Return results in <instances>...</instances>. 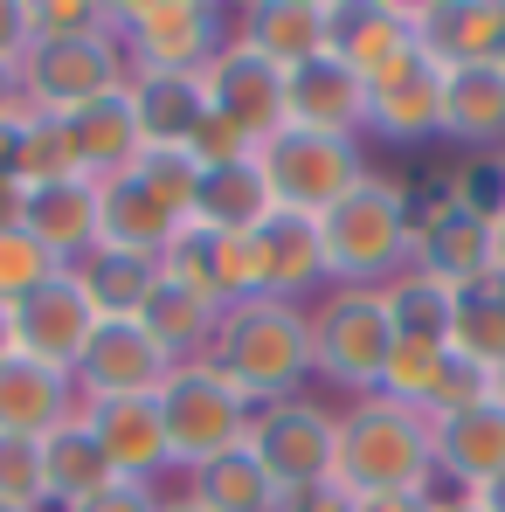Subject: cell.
Instances as JSON below:
<instances>
[{"instance_id":"34","label":"cell","mask_w":505,"mask_h":512,"mask_svg":"<svg viewBox=\"0 0 505 512\" xmlns=\"http://www.w3.org/2000/svg\"><path fill=\"white\" fill-rule=\"evenodd\" d=\"M77 277H84L90 305H97L104 319H139V305H146L153 284H160V263L118 256V250H90L84 263H77Z\"/></svg>"},{"instance_id":"56","label":"cell","mask_w":505,"mask_h":512,"mask_svg":"<svg viewBox=\"0 0 505 512\" xmlns=\"http://www.w3.org/2000/svg\"><path fill=\"white\" fill-rule=\"evenodd\" d=\"M492 395H499V402H505V367H499V374H492Z\"/></svg>"},{"instance_id":"47","label":"cell","mask_w":505,"mask_h":512,"mask_svg":"<svg viewBox=\"0 0 505 512\" xmlns=\"http://www.w3.org/2000/svg\"><path fill=\"white\" fill-rule=\"evenodd\" d=\"M353 512H443L436 492H381V499H353Z\"/></svg>"},{"instance_id":"44","label":"cell","mask_w":505,"mask_h":512,"mask_svg":"<svg viewBox=\"0 0 505 512\" xmlns=\"http://www.w3.org/2000/svg\"><path fill=\"white\" fill-rule=\"evenodd\" d=\"M35 49V28H28V0H0V63H28Z\"/></svg>"},{"instance_id":"52","label":"cell","mask_w":505,"mask_h":512,"mask_svg":"<svg viewBox=\"0 0 505 512\" xmlns=\"http://www.w3.org/2000/svg\"><path fill=\"white\" fill-rule=\"evenodd\" d=\"M492 277H499V284H505V215H499V222H492Z\"/></svg>"},{"instance_id":"31","label":"cell","mask_w":505,"mask_h":512,"mask_svg":"<svg viewBox=\"0 0 505 512\" xmlns=\"http://www.w3.org/2000/svg\"><path fill=\"white\" fill-rule=\"evenodd\" d=\"M277 215V201H270V180H263V167L256 160H243V167H215L201 173V187H194V229H222V236H250V229H263Z\"/></svg>"},{"instance_id":"16","label":"cell","mask_w":505,"mask_h":512,"mask_svg":"<svg viewBox=\"0 0 505 512\" xmlns=\"http://www.w3.org/2000/svg\"><path fill=\"white\" fill-rule=\"evenodd\" d=\"M84 423L97 436V450L111 457V471L125 485H153L173 471L167 423H160V395H125V402H84Z\"/></svg>"},{"instance_id":"13","label":"cell","mask_w":505,"mask_h":512,"mask_svg":"<svg viewBox=\"0 0 505 512\" xmlns=\"http://www.w3.org/2000/svg\"><path fill=\"white\" fill-rule=\"evenodd\" d=\"M333 56L374 90L381 77H395L402 63H416V14L395 0H333Z\"/></svg>"},{"instance_id":"53","label":"cell","mask_w":505,"mask_h":512,"mask_svg":"<svg viewBox=\"0 0 505 512\" xmlns=\"http://www.w3.org/2000/svg\"><path fill=\"white\" fill-rule=\"evenodd\" d=\"M0 360H14V312L0 305Z\"/></svg>"},{"instance_id":"20","label":"cell","mask_w":505,"mask_h":512,"mask_svg":"<svg viewBox=\"0 0 505 512\" xmlns=\"http://www.w3.org/2000/svg\"><path fill=\"white\" fill-rule=\"evenodd\" d=\"M367 132L388 139V146H429L443 139V63H402L395 77L367 90Z\"/></svg>"},{"instance_id":"25","label":"cell","mask_w":505,"mask_h":512,"mask_svg":"<svg viewBox=\"0 0 505 512\" xmlns=\"http://www.w3.org/2000/svg\"><path fill=\"white\" fill-rule=\"evenodd\" d=\"M263 277H270V298H291V305H312L333 291L326 277V243H319V222L312 215H270L263 229Z\"/></svg>"},{"instance_id":"4","label":"cell","mask_w":505,"mask_h":512,"mask_svg":"<svg viewBox=\"0 0 505 512\" xmlns=\"http://www.w3.org/2000/svg\"><path fill=\"white\" fill-rule=\"evenodd\" d=\"M160 423H167L173 471H201V464H215V457L250 443L256 402L215 360H180L167 374V388H160Z\"/></svg>"},{"instance_id":"17","label":"cell","mask_w":505,"mask_h":512,"mask_svg":"<svg viewBox=\"0 0 505 512\" xmlns=\"http://www.w3.org/2000/svg\"><path fill=\"white\" fill-rule=\"evenodd\" d=\"M429 443H436V485L450 492H485L505 471V402H478V409H457V416H436L429 423Z\"/></svg>"},{"instance_id":"22","label":"cell","mask_w":505,"mask_h":512,"mask_svg":"<svg viewBox=\"0 0 505 512\" xmlns=\"http://www.w3.org/2000/svg\"><path fill=\"white\" fill-rule=\"evenodd\" d=\"M187 222L173 215L167 201H153L132 173H118V180H97V250H118V256H146V263H160L173 250V236H180Z\"/></svg>"},{"instance_id":"32","label":"cell","mask_w":505,"mask_h":512,"mask_svg":"<svg viewBox=\"0 0 505 512\" xmlns=\"http://www.w3.org/2000/svg\"><path fill=\"white\" fill-rule=\"evenodd\" d=\"M180 499H194L201 512H277L284 506L277 478L256 464L250 443L215 457V464H201V471H180Z\"/></svg>"},{"instance_id":"36","label":"cell","mask_w":505,"mask_h":512,"mask_svg":"<svg viewBox=\"0 0 505 512\" xmlns=\"http://www.w3.org/2000/svg\"><path fill=\"white\" fill-rule=\"evenodd\" d=\"M56 180H84V153L70 118L56 111H28V146H21V187H56Z\"/></svg>"},{"instance_id":"51","label":"cell","mask_w":505,"mask_h":512,"mask_svg":"<svg viewBox=\"0 0 505 512\" xmlns=\"http://www.w3.org/2000/svg\"><path fill=\"white\" fill-rule=\"evenodd\" d=\"M471 499H478V506H485V512H505V471H499V478H492V485H485V492H471Z\"/></svg>"},{"instance_id":"9","label":"cell","mask_w":505,"mask_h":512,"mask_svg":"<svg viewBox=\"0 0 505 512\" xmlns=\"http://www.w3.org/2000/svg\"><path fill=\"white\" fill-rule=\"evenodd\" d=\"M132 84V63L118 49V35H97V42H35L28 63H21V90H28V111H84L97 97Z\"/></svg>"},{"instance_id":"46","label":"cell","mask_w":505,"mask_h":512,"mask_svg":"<svg viewBox=\"0 0 505 512\" xmlns=\"http://www.w3.org/2000/svg\"><path fill=\"white\" fill-rule=\"evenodd\" d=\"M21 146H28V111L0 118V180H21Z\"/></svg>"},{"instance_id":"41","label":"cell","mask_w":505,"mask_h":512,"mask_svg":"<svg viewBox=\"0 0 505 512\" xmlns=\"http://www.w3.org/2000/svg\"><path fill=\"white\" fill-rule=\"evenodd\" d=\"M0 499L49 512V499H42V436H0Z\"/></svg>"},{"instance_id":"10","label":"cell","mask_w":505,"mask_h":512,"mask_svg":"<svg viewBox=\"0 0 505 512\" xmlns=\"http://www.w3.org/2000/svg\"><path fill=\"white\" fill-rule=\"evenodd\" d=\"M97 326H104V312L90 305L84 277L63 270V277H49L35 298L14 305V353H28V360H42V367H56V374L77 381V367H84Z\"/></svg>"},{"instance_id":"1","label":"cell","mask_w":505,"mask_h":512,"mask_svg":"<svg viewBox=\"0 0 505 512\" xmlns=\"http://www.w3.org/2000/svg\"><path fill=\"white\" fill-rule=\"evenodd\" d=\"M208 360L250 395L256 409L305 395V381H312V305H291V298L229 305L222 326H215Z\"/></svg>"},{"instance_id":"58","label":"cell","mask_w":505,"mask_h":512,"mask_svg":"<svg viewBox=\"0 0 505 512\" xmlns=\"http://www.w3.org/2000/svg\"><path fill=\"white\" fill-rule=\"evenodd\" d=\"M492 63H499V70H505V42H499V56H492Z\"/></svg>"},{"instance_id":"30","label":"cell","mask_w":505,"mask_h":512,"mask_svg":"<svg viewBox=\"0 0 505 512\" xmlns=\"http://www.w3.org/2000/svg\"><path fill=\"white\" fill-rule=\"evenodd\" d=\"M132 111L146 146H187L208 118V84L194 70H132Z\"/></svg>"},{"instance_id":"27","label":"cell","mask_w":505,"mask_h":512,"mask_svg":"<svg viewBox=\"0 0 505 512\" xmlns=\"http://www.w3.org/2000/svg\"><path fill=\"white\" fill-rule=\"evenodd\" d=\"M104 485H118V471L97 450L84 409H77L70 423H56L42 436V499H49V512H70V506H84L90 492H104Z\"/></svg>"},{"instance_id":"5","label":"cell","mask_w":505,"mask_h":512,"mask_svg":"<svg viewBox=\"0 0 505 512\" xmlns=\"http://www.w3.org/2000/svg\"><path fill=\"white\" fill-rule=\"evenodd\" d=\"M388 353H395V319L381 291L333 284L326 298H312V381H333L346 402H360L381 388Z\"/></svg>"},{"instance_id":"29","label":"cell","mask_w":505,"mask_h":512,"mask_svg":"<svg viewBox=\"0 0 505 512\" xmlns=\"http://www.w3.org/2000/svg\"><path fill=\"white\" fill-rule=\"evenodd\" d=\"M70 132H77V153H84V180H118L146 153V132H139V111H132V84L84 104V111H70Z\"/></svg>"},{"instance_id":"59","label":"cell","mask_w":505,"mask_h":512,"mask_svg":"<svg viewBox=\"0 0 505 512\" xmlns=\"http://www.w3.org/2000/svg\"><path fill=\"white\" fill-rule=\"evenodd\" d=\"M499 167H505V153H499Z\"/></svg>"},{"instance_id":"38","label":"cell","mask_w":505,"mask_h":512,"mask_svg":"<svg viewBox=\"0 0 505 512\" xmlns=\"http://www.w3.org/2000/svg\"><path fill=\"white\" fill-rule=\"evenodd\" d=\"M28 28L35 42H97V35H118V7L111 0H28Z\"/></svg>"},{"instance_id":"33","label":"cell","mask_w":505,"mask_h":512,"mask_svg":"<svg viewBox=\"0 0 505 512\" xmlns=\"http://www.w3.org/2000/svg\"><path fill=\"white\" fill-rule=\"evenodd\" d=\"M381 305H388V319H395V340L450 346V333H457V291H450L443 277L416 270V263L381 284Z\"/></svg>"},{"instance_id":"18","label":"cell","mask_w":505,"mask_h":512,"mask_svg":"<svg viewBox=\"0 0 505 512\" xmlns=\"http://www.w3.org/2000/svg\"><path fill=\"white\" fill-rule=\"evenodd\" d=\"M229 35L270 56L277 70H298L333 49V0H250L229 14Z\"/></svg>"},{"instance_id":"37","label":"cell","mask_w":505,"mask_h":512,"mask_svg":"<svg viewBox=\"0 0 505 512\" xmlns=\"http://www.w3.org/2000/svg\"><path fill=\"white\" fill-rule=\"evenodd\" d=\"M443 367H450V346L395 340V353H388V367H381V388H374V395H388V402H402V409H422V416H429Z\"/></svg>"},{"instance_id":"35","label":"cell","mask_w":505,"mask_h":512,"mask_svg":"<svg viewBox=\"0 0 505 512\" xmlns=\"http://www.w3.org/2000/svg\"><path fill=\"white\" fill-rule=\"evenodd\" d=\"M450 353L471 360V367H485V374L505 367V284L499 277L457 291V333H450Z\"/></svg>"},{"instance_id":"26","label":"cell","mask_w":505,"mask_h":512,"mask_svg":"<svg viewBox=\"0 0 505 512\" xmlns=\"http://www.w3.org/2000/svg\"><path fill=\"white\" fill-rule=\"evenodd\" d=\"M21 229L56 256L63 270H77L97 250V180H56V187H28V215Z\"/></svg>"},{"instance_id":"7","label":"cell","mask_w":505,"mask_h":512,"mask_svg":"<svg viewBox=\"0 0 505 512\" xmlns=\"http://www.w3.org/2000/svg\"><path fill=\"white\" fill-rule=\"evenodd\" d=\"M229 42L215 0H118V49L132 70H208Z\"/></svg>"},{"instance_id":"40","label":"cell","mask_w":505,"mask_h":512,"mask_svg":"<svg viewBox=\"0 0 505 512\" xmlns=\"http://www.w3.org/2000/svg\"><path fill=\"white\" fill-rule=\"evenodd\" d=\"M49 277H63V263L42 250L28 229H7V236H0V305H7V312H14L21 298H35Z\"/></svg>"},{"instance_id":"6","label":"cell","mask_w":505,"mask_h":512,"mask_svg":"<svg viewBox=\"0 0 505 512\" xmlns=\"http://www.w3.org/2000/svg\"><path fill=\"white\" fill-rule=\"evenodd\" d=\"M256 167L270 180V201L284 215H333L339 201L367 180V139H333V132H298L284 125L277 139L256 146Z\"/></svg>"},{"instance_id":"57","label":"cell","mask_w":505,"mask_h":512,"mask_svg":"<svg viewBox=\"0 0 505 512\" xmlns=\"http://www.w3.org/2000/svg\"><path fill=\"white\" fill-rule=\"evenodd\" d=\"M0 512H28V506H7V499H0Z\"/></svg>"},{"instance_id":"19","label":"cell","mask_w":505,"mask_h":512,"mask_svg":"<svg viewBox=\"0 0 505 512\" xmlns=\"http://www.w3.org/2000/svg\"><path fill=\"white\" fill-rule=\"evenodd\" d=\"M284 111L298 132H333V139H367V84L339 63L333 49L284 70Z\"/></svg>"},{"instance_id":"11","label":"cell","mask_w":505,"mask_h":512,"mask_svg":"<svg viewBox=\"0 0 505 512\" xmlns=\"http://www.w3.org/2000/svg\"><path fill=\"white\" fill-rule=\"evenodd\" d=\"M160 270L194 284L201 298H215L222 312L243 305V298H270V277H263V236H222V229H180L173 250L160 256Z\"/></svg>"},{"instance_id":"42","label":"cell","mask_w":505,"mask_h":512,"mask_svg":"<svg viewBox=\"0 0 505 512\" xmlns=\"http://www.w3.org/2000/svg\"><path fill=\"white\" fill-rule=\"evenodd\" d=\"M187 153L201 160V173H215V167H243V160H256V146L243 139V132H236V125H229V118H215V111H208V118L194 125Z\"/></svg>"},{"instance_id":"55","label":"cell","mask_w":505,"mask_h":512,"mask_svg":"<svg viewBox=\"0 0 505 512\" xmlns=\"http://www.w3.org/2000/svg\"><path fill=\"white\" fill-rule=\"evenodd\" d=\"M160 512H201L194 499H180V492H160Z\"/></svg>"},{"instance_id":"2","label":"cell","mask_w":505,"mask_h":512,"mask_svg":"<svg viewBox=\"0 0 505 512\" xmlns=\"http://www.w3.org/2000/svg\"><path fill=\"white\" fill-rule=\"evenodd\" d=\"M333 485L346 499H381V492H436V443L429 416L402 409L388 395H360L339 409V457Z\"/></svg>"},{"instance_id":"49","label":"cell","mask_w":505,"mask_h":512,"mask_svg":"<svg viewBox=\"0 0 505 512\" xmlns=\"http://www.w3.org/2000/svg\"><path fill=\"white\" fill-rule=\"evenodd\" d=\"M21 215H28V187L21 180H0V236L21 229Z\"/></svg>"},{"instance_id":"14","label":"cell","mask_w":505,"mask_h":512,"mask_svg":"<svg viewBox=\"0 0 505 512\" xmlns=\"http://www.w3.org/2000/svg\"><path fill=\"white\" fill-rule=\"evenodd\" d=\"M173 360L153 346L139 319H104L77 367V402H125V395H160Z\"/></svg>"},{"instance_id":"28","label":"cell","mask_w":505,"mask_h":512,"mask_svg":"<svg viewBox=\"0 0 505 512\" xmlns=\"http://www.w3.org/2000/svg\"><path fill=\"white\" fill-rule=\"evenodd\" d=\"M139 326L153 333V346L167 353L173 367H180V360H208L215 326H222V305H215V298H201L194 284H180V277H167V270H160L153 298L139 305Z\"/></svg>"},{"instance_id":"8","label":"cell","mask_w":505,"mask_h":512,"mask_svg":"<svg viewBox=\"0 0 505 512\" xmlns=\"http://www.w3.org/2000/svg\"><path fill=\"white\" fill-rule=\"evenodd\" d=\"M250 450L256 464L277 478V492H319L333 485V457H339V409L312 402V395H291V402H270L256 409L250 423Z\"/></svg>"},{"instance_id":"21","label":"cell","mask_w":505,"mask_h":512,"mask_svg":"<svg viewBox=\"0 0 505 512\" xmlns=\"http://www.w3.org/2000/svg\"><path fill=\"white\" fill-rule=\"evenodd\" d=\"M416 42L429 63L464 70V63H492L505 42V0H416Z\"/></svg>"},{"instance_id":"39","label":"cell","mask_w":505,"mask_h":512,"mask_svg":"<svg viewBox=\"0 0 505 512\" xmlns=\"http://www.w3.org/2000/svg\"><path fill=\"white\" fill-rule=\"evenodd\" d=\"M132 180H139L153 201H167L173 215L187 222V215H194V187H201V160H194L187 146H146L139 167H132Z\"/></svg>"},{"instance_id":"23","label":"cell","mask_w":505,"mask_h":512,"mask_svg":"<svg viewBox=\"0 0 505 512\" xmlns=\"http://www.w3.org/2000/svg\"><path fill=\"white\" fill-rule=\"evenodd\" d=\"M443 139L478 153V160L505 153V70L499 63L443 70Z\"/></svg>"},{"instance_id":"45","label":"cell","mask_w":505,"mask_h":512,"mask_svg":"<svg viewBox=\"0 0 505 512\" xmlns=\"http://www.w3.org/2000/svg\"><path fill=\"white\" fill-rule=\"evenodd\" d=\"M70 512H160V492L153 485H104V492H90L84 506H70Z\"/></svg>"},{"instance_id":"3","label":"cell","mask_w":505,"mask_h":512,"mask_svg":"<svg viewBox=\"0 0 505 512\" xmlns=\"http://www.w3.org/2000/svg\"><path fill=\"white\" fill-rule=\"evenodd\" d=\"M319 243H326V277L333 284L381 291L416 256V201H409V187L388 180V173H367L333 215H319Z\"/></svg>"},{"instance_id":"15","label":"cell","mask_w":505,"mask_h":512,"mask_svg":"<svg viewBox=\"0 0 505 512\" xmlns=\"http://www.w3.org/2000/svg\"><path fill=\"white\" fill-rule=\"evenodd\" d=\"M416 270L443 277L450 291H471V284H492V222L471 215L464 201H450V187L416 208Z\"/></svg>"},{"instance_id":"24","label":"cell","mask_w":505,"mask_h":512,"mask_svg":"<svg viewBox=\"0 0 505 512\" xmlns=\"http://www.w3.org/2000/svg\"><path fill=\"white\" fill-rule=\"evenodd\" d=\"M84 402H77V381L14 353L0 360V436H49L56 423H70Z\"/></svg>"},{"instance_id":"50","label":"cell","mask_w":505,"mask_h":512,"mask_svg":"<svg viewBox=\"0 0 505 512\" xmlns=\"http://www.w3.org/2000/svg\"><path fill=\"white\" fill-rule=\"evenodd\" d=\"M14 111H28V90H21L14 63H0V118H14Z\"/></svg>"},{"instance_id":"43","label":"cell","mask_w":505,"mask_h":512,"mask_svg":"<svg viewBox=\"0 0 505 512\" xmlns=\"http://www.w3.org/2000/svg\"><path fill=\"white\" fill-rule=\"evenodd\" d=\"M478 402H492V374L450 353V367H443V381H436V402H429V423H436V416H457V409H478Z\"/></svg>"},{"instance_id":"48","label":"cell","mask_w":505,"mask_h":512,"mask_svg":"<svg viewBox=\"0 0 505 512\" xmlns=\"http://www.w3.org/2000/svg\"><path fill=\"white\" fill-rule=\"evenodd\" d=\"M277 512H353V499H346L339 485H319V492H291Z\"/></svg>"},{"instance_id":"54","label":"cell","mask_w":505,"mask_h":512,"mask_svg":"<svg viewBox=\"0 0 505 512\" xmlns=\"http://www.w3.org/2000/svg\"><path fill=\"white\" fill-rule=\"evenodd\" d=\"M436 499H443V512H485L478 499H464V492H436Z\"/></svg>"},{"instance_id":"12","label":"cell","mask_w":505,"mask_h":512,"mask_svg":"<svg viewBox=\"0 0 505 512\" xmlns=\"http://www.w3.org/2000/svg\"><path fill=\"white\" fill-rule=\"evenodd\" d=\"M201 84H208V111L215 118H229L250 146L263 139H277L284 125H291V111H284V70L270 63V56H256L250 42H222V56L201 70Z\"/></svg>"}]
</instances>
